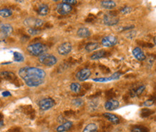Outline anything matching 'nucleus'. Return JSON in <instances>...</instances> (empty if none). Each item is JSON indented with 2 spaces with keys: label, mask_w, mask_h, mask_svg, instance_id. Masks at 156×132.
<instances>
[{
  "label": "nucleus",
  "mask_w": 156,
  "mask_h": 132,
  "mask_svg": "<svg viewBox=\"0 0 156 132\" xmlns=\"http://www.w3.org/2000/svg\"><path fill=\"white\" fill-rule=\"evenodd\" d=\"M19 76L29 87H37L45 81L46 73L43 69L35 67H24L18 71Z\"/></svg>",
  "instance_id": "1"
},
{
  "label": "nucleus",
  "mask_w": 156,
  "mask_h": 132,
  "mask_svg": "<svg viewBox=\"0 0 156 132\" xmlns=\"http://www.w3.org/2000/svg\"><path fill=\"white\" fill-rule=\"evenodd\" d=\"M27 51L30 55L33 56H41L45 53L48 50V47L41 43H36L30 45L27 47Z\"/></svg>",
  "instance_id": "2"
},
{
  "label": "nucleus",
  "mask_w": 156,
  "mask_h": 132,
  "mask_svg": "<svg viewBox=\"0 0 156 132\" xmlns=\"http://www.w3.org/2000/svg\"><path fill=\"white\" fill-rule=\"evenodd\" d=\"M57 57L53 55L48 53H44L43 55L39 56V62L44 65L51 67L55 65L57 63Z\"/></svg>",
  "instance_id": "3"
},
{
  "label": "nucleus",
  "mask_w": 156,
  "mask_h": 132,
  "mask_svg": "<svg viewBox=\"0 0 156 132\" xmlns=\"http://www.w3.org/2000/svg\"><path fill=\"white\" fill-rule=\"evenodd\" d=\"M24 24L26 26H27V27L38 28L42 27L44 25V21L41 19H38V18L30 17L24 21Z\"/></svg>",
  "instance_id": "4"
},
{
  "label": "nucleus",
  "mask_w": 156,
  "mask_h": 132,
  "mask_svg": "<svg viewBox=\"0 0 156 132\" xmlns=\"http://www.w3.org/2000/svg\"><path fill=\"white\" fill-rule=\"evenodd\" d=\"M119 22V19L117 16L112 15L111 14H106L103 17V23L107 26H115L117 25Z\"/></svg>",
  "instance_id": "5"
},
{
  "label": "nucleus",
  "mask_w": 156,
  "mask_h": 132,
  "mask_svg": "<svg viewBox=\"0 0 156 132\" xmlns=\"http://www.w3.org/2000/svg\"><path fill=\"white\" fill-rule=\"evenodd\" d=\"M55 103L53 99L51 98H46V99H42L38 103L40 109L43 111H47V110L51 109L55 106Z\"/></svg>",
  "instance_id": "6"
},
{
  "label": "nucleus",
  "mask_w": 156,
  "mask_h": 132,
  "mask_svg": "<svg viewBox=\"0 0 156 132\" xmlns=\"http://www.w3.org/2000/svg\"><path fill=\"white\" fill-rule=\"evenodd\" d=\"M118 43V39L117 37L113 35H108L104 37L101 40V45L104 47H113L115 45H117Z\"/></svg>",
  "instance_id": "7"
},
{
  "label": "nucleus",
  "mask_w": 156,
  "mask_h": 132,
  "mask_svg": "<svg viewBox=\"0 0 156 132\" xmlns=\"http://www.w3.org/2000/svg\"><path fill=\"white\" fill-rule=\"evenodd\" d=\"M73 9L72 6L67 5L65 3H60L57 5L56 7V11L57 12L61 15H66L68 14H69Z\"/></svg>",
  "instance_id": "8"
},
{
  "label": "nucleus",
  "mask_w": 156,
  "mask_h": 132,
  "mask_svg": "<svg viewBox=\"0 0 156 132\" xmlns=\"http://www.w3.org/2000/svg\"><path fill=\"white\" fill-rule=\"evenodd\" d=\"M72 50V45L70 43H63L58 47V53L61 55H66Z\"/></svg>",
  "instance_id": "9"
},
{
  "label": "nucleus",
  "mask_w": 156,
  "mask_h": 132,
  "mask_svg": "<svg viewBox=\"0 0 156 132\" xmlns=\"http://www.w3.org/2000/svg\"><path fill=\"white\" fill-rule=\"evenodd\" d=\"M91 73L90 71V70L87 69V68H84V69H82L81 71H79L78 73H76V78L79 80V81H85L88 80L91 76Z\"/></svg>",
  "instance_id": "10"
},
{
  "label": "nucleus",
  "mask_w": 156,
  "mask_h": 132,
  "mask_svg": "<svg viewBox=\"0 0 156 132\" xmlns=\"http://www.w3.org/2000/svg\"><path fill=\"white\" fill-rule=\"evenodd\" d=\"M122 73L119 72H116L111 76L107 77V78H94L93 81L95 82H99V83H106V82H109L112 81H115V80H117L119 78V77L121 76Z\"/></svg>",
  "instance_id": "11"
},
{
  "label": "nucleus",
  "mask_w": 156,
  "mask_h": 132,
  "mask_svg": "<svg viewBox=\"0 0 156 132\" xmlns=\"http://www.w3.org/2000/svg\"><path fill=\"white\" fill-rule=\"evenodd\" d=\"M119 106V101L115 99H109L107 101L105 104V108L107 111H114V110L117 109Z\"/></svg>",
  "instance_id": "12"
},
{
  "label": "nucleus",
  "mask_w": 156,
  "mask_h": 132,
  "mask_svg": "<svg viewBox=\"0 0 156 132\" xmlns=\"http://www.w3.org/2000/svg\"><path fill=\"white\" fill-rule=\"evenodd\" d=\"M133 54L134 57L139 61H143L146 59V55H145V53H144L143 50L139 47H135V48L133 50Z\"/></svg>",
  "instance_id": "13"
},
{
  "label": "nucleus",
  "mask_w": 156,
  "mask_h": 132,
  "mask_svg": "<svg viewBox=\"0 0 156 132\" xmlns=\"http://www.w3.org/2000/svg\"><path fill=\"white\" fill-rule=\"evenodd\" d=\"M103 116L113 124H118L119 123V118L115 114L111 113H105Z\"/></svg>",
  "instance_id": "14"
},
{
  "label": "nucleus",
  "mask_w": 156,
  "mask_h": 132,
  "mask_svg": "<svg viewBox=\"0 0 156 132\" xmlns=\"http://www.w3.org/2000/svg\"><path fill=\"white\" fill-rule=\"evenodd\" d=\"M77 35L80 38H87L91 35V32L87 27H81L78 30Z\"/></svg>",
  "instance_id": "15"
},
{
  "label": "nucleus",
  "mask_w": 156,
  "mask_h": 132,
  "mask_svg": "<svg viewBox=\"0 0 156 132\" xmlns=\"http://www.w3.org/2000/svg\"><path fill=\"white\" fill-rule=\"evenodd\" d=\"M101 7L107 9H112L116 7L117 4L113 0H104L100 3Z\"/></svg>",
  "instance_id": "16"
},
{
  "label": "nucleus",
  "mask_w": 156,
  "mask_h": 132,
  "mask_svg": "<svg viewBox=\"0 0 156 132\" xmlns=\"http://www.w3.org/2000/svg\"><path fill=\"white\" fill-rule=\"evenodd\" d=\"M0 30L5 36H8L13 32V28L9 24H2L0 25Z\"/></svg>",
  "instance_id": "17"
},
{
  "label": "nucleus",
  "mask_w": 156,
  "mask_h": 132,
  "mask_svg": "<svg viewBox=\"0 0 156 132\" xmlns=\"http://www.w3.org/2000/svg\"><path fill=\"white\" fill-rule=\"evenodd\" d=\"M145 85H141V86H139L136 89H132L130 92H129V96L131 97H137L139 96H140L142 93H143V91H145Z\"/></svg>",
  "instance_id": "18"
},
{
  "label": "nucleus",
  "mask_w": 156,
  "mask_h": 132,
  "mask_svg": "<svg viewBox=\"0 0 156 132\" xmlns=\"http://www.w3.org/2000/svg\"><path fill=\"white\" fill-rule=\"evenodd\" d=\"M72 126H73V123L71 121H65L63 123V124L60 125L57 128L56 131L58 132H65L69 131L71 129Z\"/></svg>",
  "instance_id": "19"
},
{
  "label": "nucleus",
  "mask_w": 156,
  "mask_h": 132,
  "mask_svg": "<svg viewBox=\"0 0 156 132\" xmlns=\"http://www.w3.org/2000/svg\"><path fill=\"white\" fill-rule=\"evenodd\" d=\"M0 75L7 81H14L17 79L16 78V75H15V73H13L12 72L10 71H3L0 73Z\"/></svg>",
  "instance_id": "20"
},
{
  "label": "nucleus",
  "mask_w": 156,
  "mask_h": 132,
  "mask_svg": "<svg viewBox=\"0 0 156 132\" xmlns=\"http://www.w3.org/2000/svg\"><path fill=\"white\" fill-rule=\"evenodd\" d=\"M107 51L104 50H101L97 51L94 54H92L91 56V59L93 60V61H97V60H99L106 57V56H107Z\"/></svg>",
  "instance_id": "21"
},
{
  "label": "nucleus",
  "mask_w": 156,
  "mask_h": 132,
  "mask_svg": "<svg viewBox=\"0 0 156 132\" xmlns=\"http://www.w3.org/2000/svg\"><path fill=\"white\" fill-rule=\"evenodd\" d=\"M49 12V7L48 5H45V4H41L39 5L38 8H37V13L41 16H46L48 14Z\"/></svg>",
  "instance_id": "22"
},
{
  "label": "nucleus",
  "mask_w": 156,
  "mask_h": 132,
  "mask_svg": "<svg viewBox=\"0 0 156 132\" xmlns=\"http://www.w3.org/2000/svg\"><path fill=\"white\" fill-rule=\"evenodd\" d=\"M100 47V45L99 43H88L87 45H86L85 47V50H87V52H92V51H94L96 50L99 48Z\"/></svg>",
  "instance_id": "23"
},
{
  "label": "nucleus",
  "mask_w": 156,
  "mask_h": 132,
  "mask_svg": "<svg viewBox=\"0 0 156 132\" xmlns=\"http://www.w3.org/2000/svg\"><path fill=\"white\" fill-rule=\"evenodd\" d=\"M98 127L94 123H89L83 130V132H97Z\"/></svg>",
  "instance_id": "24"
},
{
  "label": "nucleus",
  "mask_w": 156,
  "mask_h": 132,
  "mask_svg": "<svg viewBox=\"0 0 156 132\" xmlns=\"http://www.w3.org/2000/svg\"><path fill=\"white\" fill-rule=\"evenodd\" d=\"M12 15V12L9 9H0V17L7 18Z\"/></svg>",
  "instance_id": "25"
},
{
  "label": "nucleus",
  "mask_w": 156,
  "mask_h": 132,
  "mask_svg": "<svg viewBox=\"0 0 156 132\" xmlns=\"http://www.w3.org/2000/svg\"><path fill=\"white\" fill-rule=\"evenodd\" d=\"M71 90L76 93H79V92L81 91V86L79 83H73L71 84Z\"/></svg>",
  "instance_id": "26"
},
{
  "label": "nucleus",
  "mask_w": 156,
  "mask_h": 132,
  "mask_svg": "<svg viewBox=\"0 0 156 132\" xmlns=\"http://www.w3.org/2000/svg\"><path fill=\"white\" fill-rule=\"evenodd\" d=\"M14 55V61L15 62H18V63H21L25 61V57L22 55L20 53H18V52H15L13 53Z\"/></svg>",
  "instance_id": "27"
},
{
  "label": "nucleus",
  "mask_w": 156,
  "mask_h": 132,
  "mask_svg": "<svg viewBox=\"0 0 156 132\" xmlns=\"http://www.w3.org/2000/svg\"><path fill=\"white\" fill-rule=\"evenodd\" d=\"M23 111L27 115H31L34 113V110L31 106H25L23 107Z\"/></svg>",
  "instance_id": "28"
},
{
  "label": "nucleus",
  "mask_w": 156,
  "mask_h": 132,
  "mask_svg": "<svg viewBox=\"0 0 156 132\" xmlns=\"http://www.w3.org/2000/svg\"><path fill=\"white\" fill-rule=\"evenodd\" d=\"M27 33H28L29 35L35 36L38 35V34L41 33V30L37 29V28H33V27H30L28 30H27Z\"/></svg>",
  "instance_id": "29"
},
{
  "label": "nucleus",
  "mask_w": 156,
  "mask_h": 132,
  "mask_svg": "<svg viewBox=\"0 0 156 132\" xmlns=\"http://www.w3.org/2000/svg\"><path fill=\"white\" fill-rule=\"evenodd\" d=\"M152 113H153V111H152L151 110L145 109H143L141 111V116L143 118H147L151 116Z\"/></svg>",
  "instance_id": "30"
},
{
  "label": "nucleus",
  "mask_w": 156,
  "mask_h": 132,
  "mask_svg": "<svg viewBox=\"0 0 156 132\" xmlns=\"http://www.w3.org/2000/svg\"><path fill=\"white\" fill-rule=\"evenodd\" d=\"M72 104L76 107H80L83 104V101L81 99H76L72 101Z\"/></svg>",
  "instance_id": "31"
},
{
  "label": "nucleus",
  "mask_w": 156,
  "mask_h": 132,
  "mask_svg": "<svg viewBox=\"0 0 156 132\" xmlns=\"http://www.w3.org/2000/svg\"><path fill=\"white\" fill-rule=\"evenodd\" d=\"M121 13L123 15H128L132 12V8L129 7H125L121 9Z\"/></svg>",
  "instance_id": "32"
},
{
  "label": "nucleus",
  "mask_w": 156,
  "mask_h": 132,
  "mask_svg": "<svg viewBox=\"0 0 156 132\" xmlns=\"http://www.w3.org/2000/svg\"><path fill=\"white\" fill-rule=\"evenodd\" d=\"M154 103H155V99H150L144 102L143 105L144 106L149 107V106H152L154 104Z\"/></svg>",
  "instance_id": "33"
},
{
  "label": "nucleus",
  "mask_w": 156,
  "mask_h": 132,
  "mask_svg": "<svg viewBox=\"0 0 156 132\" xmlns=\"http://www.w3.org/2000/svg\"><path fill=\"white\" fill-rule=\"evenodd\" d=\"M63 3L67 4V5L73 6V5H76L77 4V0H63L62 2Z\"/></svg>",
  "instance_id": "34"
},
{
  "label": "nucleus",
  "mask_w": 156,
  "mask_h": 132,
  "mask_svg": "<svg viewBox=\"0 0 156 132\" xmlns=\"http://www.w3.org/2000/svg\"><path fill=\"white\" fill-rule=\"evenodd\" d=\"M106 96H107L108 98H109V99H112L115 96V93H114L113 90L111 89V90H109V91H108L107 93H106Z\"/></svg>",
  "instance_id": "35"
},
{
  "label": "nucleus",
  "mask_w": 156,
  "mask_h": 132,
  "mask_svg": "<svg viewBox=\"0 0 156 132\" xmlns=\"http://www.w3.org/2000/svg\"><path fill=\"white\" fill-rule=\"evenodd\" d=\"M6 132H21V129L19 127H14V128H11V129H9Z\"/></svg>",
  "instance_id": "36"
},
{
  "label": "nucleus",
  "mask_w": 156,
  "mask_h": 132,
  "mask_svg": "<svg viewBox=\"0 0 156 132\" xmlns=\"http://www.w3.org/2000/svg\"><path fill=\"white\" fill-rule=\"evenodd\" d=\"M100 69L101 70V71H102L104 73H109L110 72V71H109V69L108 68H107L106 67V66H105V65H100Z\"/></svg>",
  "instance_id": "37"
},
{
  "label": "nucleus",
  "mask_w": 156,
  "mask_h": 132,
  "mask_svg": "<svg viewBox=\"0 0 156 132\" xmlns=\"http://www.w3.org/2000/svg\"><path fill=\"white\" fill-rule=\"evenodd\" d=\"M2 96L4 97H7V96H10L11 93L9 91H4L2 93Z\"/></svg>",
  "instance_id": "38"
},
{
  "label": "nucleus",
  "mask_w": 156,
  "mask_h": 132,
  "mask_svg": "<svg viewBox=\"0 0 156 132\" xmlns=\"http://www.w3.org/2000/svg\"><path fill=\"white\" fill-rule=\"evenodd\" d=\"M58 122H60V123H64V121H66V119H64L63 116H59L58 119Z\"/></svg>",
  "instance_id": "39"
},
{
  "label": "nucleus",
  "mask_w": 156,
  "mask_h": 132,
  "mask_svg": "<svg viewBox=\"0 0 156 132\" xmlns=\"http://www.w3.org/2000/svg\"><path fill=\"white\" fill-rule=\"evenodd\" d=\"M132 132H142V130L140 128H135L132 130Z\"/></svg>",
  "instance_id": "40"
},
{
  "label": "nucleus",
  "mask_w": 156,
  "mask_h": 132,
  "mask_svg": "<svg viewBox=\"0 0 156 132\" xmlns=\"http://www.w3.org/2000/svg\"><path fill=\"white\" fill-rule=\"evenodd\" d=\"M90 88H91V85H89V84L87 83H85L84 85H83V89L86 90H89L90 89Z\"/></svg>",
  "instance_id": "41"
},
{
  "label": "nucleus",
  "mask_w": 156,
  "mask_h": 132,
  "mask_svg": "<svg viewBox=\"0 0 156 132\" xmlns=\"http://www.w3.org/2000/svg\"><path fill=\"white\" fill-rule=\"evenodd\" d=\"M140 129L142 130V132H150L148 129H147L145 127H140Z\"/></svg>",
  "instance_id": "42"
},
{
  "label": "nucleus",
  "mask_w": 156,
  "mask_h": 132,
  "mask_svg": "<svg viewBox=\"0 0 156 132\" xmlns=\"http://www.w3.org/2000/svg\"><path fill=\"white\" fill-rule=\"evenodd\" d=\"M4 125V122L2 120H0V128H1L2 127H3Z\"/></svg>",
  "instance_id": "43"
},
{
  "label": "nucleus",
  "mask_w": 156,
  "mask_h": 132,
  "mask_svg": "<svg viewBox=\"0 0 156 132\" xmlns=\"http://www.w3.org/2000/svg\"><path fill=\"white\" fill-rule=\"evenodd\" d=\"M52 1H53V2H59L60 0H52Z\"/></svg>",
  "instance_id": "44"
}]
</instances>
